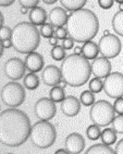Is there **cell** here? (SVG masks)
<instances>
[{
  "instance_id": "17",
  "label": "cell",
  "mask_w": 123,
  "mask_h": 154,
  "mask_svg": "<svg viewBox=\"0 0 123 154\" xmlns=\"http://www.w3.org/2000/svg\"><path fill=\"white\" fill-rule=\"evenodd\" d=\"M48 19H49V22L52 26L61 27L67 24L68 13L64 8L56 7V8H53V9L49 12Z\"/></svg>"
},
{
  "instance_id": "21",
  "label": "cell",
  "mask_w": 123,
  "mask_h": 154,
  "mask_svg": "<svg viewBox=\"0 0 123 154\" xmlns=\"http://www.w3.org/2000/svg\"><path fill=\"white\" fill-rule=\"evenodd\" d=\"M85 154H116V152L111 148H109V145H106L104 143H97L88 148Z\"/></svg>"
},
{
  "instance_id": "8",
  "label": "cell",
  "mask_w": 123,
  "mask_h": 154,
  "mask_svg": "<svg viewBox=\"0 0 123 154\" xmlns=\"http://www.w3.org/2000/svg\"><path fill=\"white\" fill-rule=\"evenodd\" d=\"M104 91L113 100L123 97V74L121 72L108 74L104 80Z\"/></svg>"
},
{
  "instance_id": "7",
  "label": "cell",
  "mask_w": 123,
  "mask_h": 154,
  "mask_svg": "<svg viewBox=\"0 0 123 154\" xmlns=\"http://www.w3.org/2000/svg\"><path fill=\"white\" fill-rule=\"evenodd\" d=\"M1 100L10 108L19 107L25 100V90L15 81L7 83L1 90Z\"/></svg>"
},
{
  "instance_id": "5",
  "label": "cell",
  "mask_w": 123,
  "mask_h": 154,
  "mask_svg": "<svg viewBox=\"0 0 123 154\" xmlns=\"http://www.w3.org/2000/svg\"><path fill=\"white\" fill-rule=\"evenodd\" d=\"M57 138L56 128L46 120L37 122L31 129L29 139L33 145L39 149H48L55 143Z\"/></svg>"
},
{
  "instance_id": "41",
  "label": "cell",
  "mask_w": 123,
  "mask_h": 154,
  "mask_svg": "<svg viewBox=\"0 0 123 154\" xmlns=\"http://www.w3.org/2000/svg\"><path fill=\"white\" fill-rule=\"evenodd\" d=\"M48 43H49V45H51V46H56L57 44H58V38H57L56 36H52V37H50L49 38V42H48Z\"/></svg>"
},
{
  "instance_id": "33",
  "label": "cell",
  "mask_w": 123,
  "mask_h": 154,
  "mask_svg": "<svg viewBox=\"0 0 123 154\" xmlns=\"http://www.w3.org/2000/svg\"><path fill=\"white\" fill-rule=\"evenodd\" d=\"M113 108H114V112L117 114L123 115V97L117 98V100L114 101Z\"/></svg>"
},
{
  "instance_id": "38",
  "label": "cell",
  "mask_w": 123,
  "mask_h": 154,
  "mask_svg": "<svg viewBox=\"0 0 123 154\" xmlns=\"http://www.w3.org/2000/svg\"><path fill=\"white\" fill-rule=\"evenodd\" d=\"M116 154H123V139H121L118 142L117 146H116Z\"/></svg>"
},
{
  "instance_id": "11",
  "label": "cell",
  "mask_w": 123,
  "mask_h": 154,
  "mask_svg": "<svg viewBox=\"0 0 123 154\" xmlns=\"http://www.w3.org/2000/svg\"><path fill=\"white\" fill-rule=\"evenodd\" d=\"M25 63L20 58H10L4 65V73L9 79L18 81L24 77L25 74Z\"/></svg>"
},
{
  "instance_id": "26",
  "label": "cell",
  "mask_w": 123,
  "mask_h": 154,
  "mask_svg": "<svg viewBox=\"0 0 123 154\" xmlns=\"http://www.w3.org/2000/svg\"><path fill=\"white\" fill-rule=\"evenodd\" d=\"M86 134H87L88 139L89 140H95L99 139L100 136H101V130H100V127L99 126H97V125H91V126H88V128L86 129Z\"/></svg>"
},
{
  "instance_id": "3",
  "label": "cell",
  "mask_w": 123,
  "mask_h": 154,
  "mask_svg": "<svg viewBox=\"0 0 123 154\" xmlns=\"http://www.w3.org/2000/svg\"><path fill=\"white\" fill-rule=\"evenodd\" d=\"M60 71L62 80L68 85L79 88L87 83L92 74V67L85 57L73 54L62 60Z\"/></svg>"
},
{
  "instance_id": "46",
  "label": "cell",
  "mask_w": 123,
  "mask_h": 154,
  "mask_svg": "<svg viewBox=\"0 0 123 154\" xmlns=\"http://www.w3.org/2000/svg\"><path fill=\"white\" fill-rule=\"evenodd\" d=\"M67 85H68V84H67V83H65L63 80H62L61 82H60V83L58 84V86H60V88H62V89H64V88H65Z\"/></svg>"
},
{
  "instance_id": "22",
  "label": "cell",
  "mask_w": 123,
  "mask_h": 154,
  "mask_svg": "<svg viewBox=\"0 0 123 154\" xmlns=\"http://www.w3.org/2000/svg\"><path fill=\"white\" fill-rule=\"evenodd\" d=\"M100 139H101L104 144L110 146V145L114 144L117 141V132L112 128H106L105 130L101 131Z\"/></svg>"
},
{
  "instance_id": "36",
  "label": "cell",
  "mask_w": 123,
  "mask_h": 154,
  "mask_svg": "<svg viewBox=\"0 0 123 154\" xmlns=\"http://www.w3.org/2000/svg\"><path fill=\"white\" fill-rule=\"evenodd\" d=\"M113 2H114V0H98L99 7L105 10H108V9H110V8H112Z\"/></svg>"
},
{
  "instance_id": "51",
  "label": "cell",
  "mask_w": 123,
  "mask_h": 154,
  "mask_svg": "<svg viewBox=\"0 0 123 154\" xmlns=\"http://www.w3.org/2000/svg\"><path fill=\"white\" fill-rule=\"evenodd\" d=\"M114 1H117L118 3H123V0H114Z\"/></svg>"
},
{
  "instance_id": "40",
  "label": "cell",
  "mask_w": 123,
  "mask_h": 154,
  "mask_svg": "<svg viewBox=\"0 0 123 154\" xmlns=\"http://www.w3.org/2000/svg\"><path fill=\"white\" fill-rule=\"evenodd\" d=\"M2 45H3V48H10V47H11V46H12L11 38L3 39V41H2Z\"/></svg>"
},
{
  "instance_id": "10",
  "label": "cell",
  "mask_w": 123,
  "mask_h": 154,
  "mask_svg": "<svg viewBox=\"0 0 123 154\" xmlns=\"http://www.w3.org/2000/svg\"><path fill=\"white\" fill-rule=\"evenodd\" d=\"M34 112H35L36 117L39 120L48 122L50 119H52L55 117V115H56V104L50 98L41 97L36 102Z\"/></svg>"
},
{
  "instance_id": "52",
  "label": "cell",
  "mask_w": 123,
  "mask_h": 154,
  "mask_svg": "<svg viewBox=\"0 0 123 154\" xmlns=\"http://www.w3.org/2000/svg\"><path fill=\"white\" fill-rule=\"evenodd\" d=\"M7 154H13V153H7Z\"/></svg>"
},
{
  "instance_id": "4",
  "label": "cell",
  "mask_w": 123,
  "mask_h": 154,
  "mask_svg": "<svg viewBox=\"0 0 123 154\" xmlns=\"http://www.w3.org/2000/svg\"><path fill=\"white\" fill-rule=\"evenodd\" d=\"M12 46L20 54L35 51L40 43V33L31 22H20L12 29Z\"/></svg>"
},
{
  "instance_id": "13",
  "label": "cell",
  "mask_w": 123,
  "mask_h": 154,
  "mask_svg": "<svg viewBox=\"0 0 123 154\" xmlns=\"http://www.w3.org/2000/svg\"><path fill=\"white\" fill-rule=\"evenodd\" d=\"M92 67V73L94 74L95 78H106L108 74L111 73V63L108 60V58L105 57H97L95 58Z\"/></svg>"
},
{
  "instance_id": "45",
  "label": "cell",
  "mask_w": 123,
  "mask_h": 154,
  "mask_svg": "<svg viewBox=\"0 0 123 154\" xmlns=\"http://www.w3.org/2000/svg\"><path fill=\"white\" fill-rule=\"evenodd\" d=\"M3 54V45H2V39L0 38V57L2 56Z\"/></svg>"
},
{
  "instance_id": "23",
  "label": "cell",
  "mask_w": 123,
  "mask_h": 154,
  "mask_svg": "<svg viewBox=\"0 0 123 154\" xmlns=\"http://www.w3.org/2000/svg\"><path fill=\"white\" fill-rule=\"evenodd\" d=\"M112 27L116 34L123 36V11H118L112 18Z\"/></svg>"
},
{
  "instance_id": "37",
  "label": "cell",
  "mask_w": 123,
  "mask_h": 154,
  "mask_svg": "<svg viewBox=\"0 0 123 154\" xmlns=\"http://www.w3.org/2000/svg\"><path fill=\"white\" fill-rule=\"evenodd\" d=\"M73 45H74V41L71 37H67L62 41V47L64 48V49H71V48H73Z\"/></svg>"
},
{
  "instance_id": "27",
  "label": "cell",
  "mask_w": 123,
  "mask_h": 154,
  "mask_svg": "<svg viewBox=\"0 0 123 154\" xmlns=\"http://www.w3.org/2000/svg\"><path fill=\"white\" fill-rule=\"evenodd\" d=\"M80 102L81 104H83L84 106H92L95 103V95L91 91H84L81 94L80 97Z\"/></svg>"
},
{
  "instance_id": "31",
  "label": "cell",
  "mask_w": 123,
  "mask_h": 154,
  "mask_svg": "<svg viewBox=\"0 0 123 154\" xmlns=\"http://www.w3.org/2000/svg\"><path fill=\"white\" fill-rule=\"evenodd\" d=\"M41 36H44L45 38H50L52 37L53 34H55V31H53V26L50 23H45L44 25H41V29L39 31Z\"/></svg>"
},
{
  "instance_id": "47",
  "label": "cell",
  "mask_w": 123,
  "mask_h": 154,
  "mask_svg": "<svg viewBox=\"0 0 123 154\" xmlns=\"http://www.w3.org/2000/svg\"><path fill=\"white\" fill-rule=\"evenodd\" d=\"M2 25H3V14L0 11V29L2 27Z\"/></svg>"
},
{
  "instance_id": "39",
  "label": "cell",
  "mask_w": 123,
  "mask_h": 154,
  "mask_svg": "<svg viewBox=\"0 0 123 154\" xmlns=\"http://www.w3.org/2000/svg\"><path fill=\"white\" fill-rule=\"evenodd\" d=\"M15 0H0V7H9Z\"/></svg>"
},
{
  "instance_id": "43",
  "label": "cell",
  "mask_w": 123,
  "mask_h": 154,
  "mask_svg": "<svg viewBox=\"0 0 123 154\" xmlns=\"http://www.w3.org/2000/svg\"><path fill=\"white\" fill-rule=\"evenodd\" d=\"M74 53H75L76 55H82V47L76 46V47L74 48Z\"/></svg>"
},
{
  "instance_id": "1",
  "label": "cell",
  "mask_w": 123,
  "mask_h": 154,
  "mask_svg": "<svg viewBox=\"0 0 123 154\" xmlns=\"http://www.w3.org/2000/svg\"><path fill=\"white\" fill-rule=\"evenodd\" d=\"M31 122L24 112L8 108L0 113V142L8 146L22 145L29 138Z\"/></svg>"
},
{
  "instance_id": "24",
  "label": "cell",
  "mask_w": 123,
  "mask_h": 154,
  "mask_svg": "<svg viewBox=\"0 0 123 154\" xmlns=\"http://www.w3.org/2000/svg\"><path fill=\"white\" fill-rule=\"evenodd\" d=\"M39 85V78L36 75V73L29 72L24 77V86L27 90H36Z\"/></svg>"
},
{
  "instance_id": "16",
  "label": "cell",
  "mask_w": 123,
  "mask_h": 154,
  "mask_svg": "<svg viewBox=\"0 0 123 154\" xmlns=\"http://www.w3.org/2000/svg\"><path fill=\"white\" fill-rule=\"evenodd\" d=\"M25 67L28 71L36 73V72L40 71L41 69H44V58L40 54L33 51L31 54H27L25 59H24Z\"/></svg>"
},
{
  "instance_id": "18",
  "label": "cell",
  "mask_w": 123,
  "mask_h": 154,
  "mask_svg": "<svg viewBox=\"0 0 123 154\" xmlns=\"http://www.w3.org/2000/svg\"><path fill=\"white\" fill-rule=\"evenodd\" d=\"M48 15L47 12L44 8H40V7H35L33 8L29 12V22L34 25H44L46 23V20H47Z\"/></svg>"
},
{
  "instance_id": "48",
  "label": "cell",
  "mask_w": 123,
  "mask_h": 154,
  "mask_svg": "<svg viewBox=\"0 0 123 154\" xmlns=\"http://www.w3.org/2000/svg\"><path fill=\"white\" fill-rule=\"evenodd\" d=\"M27 11H28V9H27V8H24V7H22V8H21V13H22V14H26Z\"/></svg>"
},
{
  "instance_id": "2",
  "label": "cell",
  "mask_w": 123,
  "mask_h": 154,
  "mask_svg": "<svg viewBox=\"0 0 123 154\" xmlns=\"http://www.w3.org/2000/svg\"><path fill=\"white\" fill-rule=\"evenodd\" d=\"M65 26L69 37L77 43H86L97 35L99 30V21L93 11L80 9L68 14Z\"/></svg>"
},
{
  "instance_id": "25",
  "label": "cell",
  "mask_w": 123,
  "mask_h": 154,
  "mask_svg": "<svg viewBox=\"0 0 123 154\" xmlns=\"http://www.w3.org/2000/svg\"><path fill=\"white\" fill-rule=\"evenodd\" d=\"M49 95H50L49 98L51 100V101L55 102V103H61V102L65 98L64 90L58 85L52 86V89L50 90Z\"/></svg>"
},
{
  "instance_id": "9",
  "label": "cell",
  "mask_w": 123,
  "mask_h": 154,
  "mask_svg": "<svg viewBox=\"0 0 123 154\" xmlns=\"http://www.w3.org/2000/svg\"><path fill=\"white\" fill-rule=\"evenodd\" d=\"M98 47H99V53L103 55V57L110 59L119 56L122 49V45L117 36L113 34H108V35H104L100 38Z\"/></svg>"
},
{
  "instance_id": "28",
  "label": "cell",
  "mask_w": 123,
  "mask_h": 154,
  "mask_svg": "<svg viewBox=\"0 0 123 154\" xmlns=\"http://www.w3.org/2000/svg\"><path fill=\"white\" fill-rule=\"evenodd\" d=\"M51 57L56 61H62L65 58V49L60 45L53 46L51 49Z\"/></svg>"
},
{
  "instance_id": "6",
  "label": "cell",
  "mask_w": 123,
  "mask_h": 154,
  "mask_svg": "<svg viewBox=\"0 0 123 154\" xmlns=\"http://www.w3.org/2000/svg\"><path fill=\"white\" fill-rule=\"evenodd\" d=\"M114 114L116 112L113 105L107 101L100 100L92 105L89 117L94 125H97L99 127H106L113 122Z\"/></svg>"
},
{
  "instance_id": "32",
  "label": "cell",
  "mask_w": 123,
  "mask_h": 154,
  "mask_svg": "<svg viewBox=\"0 0 123 154\" xmlns=\"http://www.w3.org/2000/svg\"><path fill=\"white\" fill-rule=\"evenodd\" d=\"M19 2L22 7L24 8H27V9H33L37 7L39 0H19Z\"/></svg>"
},
{
  "instance_id": "20",
  "label": "cell",
  "mask_w": 123,
  "mask_h": 154,
  "mask_svg": "<svg viewBox=\"0 0 123 154\" xmlns=\"http://www.w3.org/2000/svg\"><path fill=\"white\" fill-rule=\"evenodd\" d=\"M62 7L65 8L68 11L73 12L76 10L83 9V7L85 6L87 0H60Z\"/></svg>"
},
{
  "instance_id": "44",
  "label": "cell",
  "mask_w": 123,
  "mask_h": 154,
  "mask_svg": "<svg viewBox=\"0 0 123 154\" xmlns=\"http://www.w3.org/2000/svg\"><path fill=\"white\" fill-rule=\"evenodd\" d=\"M46 5H53V3H56L58 0H43Z\"/></svg>"
},
{
  "instance_id": "49",
  "label": "cell",
  "mask_w": 123,
  "mask_h": 154,
  "mask_svg": "<svg viewBox=\"0 0 123 154\" xmlns=\"http://www.w3.org/2000/svg\"><path fill=\"white\" fill-rule=\"evenodd\" d=\"M119 9L120 11H123V3H119Z\"/></svg>"
},
{
  "instance_id": "29",
  "label": "cell",
  "mask_w": 123,
  "mask_h": 154,
  "mask_svg": "<svg viewBox=\"0 0 123 154\" xmlns=\"http://www.w3.org/2000/svg\"><path fill=\"white\" fill-rule=\"evenodd\" d=\"M104 90V82L99 78H94L89 81V91L93 93H99Z\"/></svg>"
},
{
  "instance_id": "19",
  "label": "cell",
  "mask_w": 123,
  "mask_h": 154,
  "mask_svg": "<svg viewBox=\"0 0 123 154\" xmlns=\"http://www.w3.org/2000/svg\"><path fill=\"white\" fill-rule=\"evenodd\" d=\"M99 54V47L96 43H93L92 41L84 43L82 47V56L85 57L87 60H92L97 58Z\"/></svg>"
},
{
  "instance_id": "15",
  "label": "cell",
  "mask_w": 123,
  "mask_h": 154,
  "mask_svg": "<svg viewBox=\"0 0 123 154\" xmlns=\"http://www.w3.org/2000/svg\"><path fill=\"white\" fill-rule=\"evenodd\" d=\"M81 110V102L75 96H68L61 102V112L68 117H74Z\"/></svg>"
},
{
  "instance_id": "14",
  "label": "cell",
  "mask_w": 123,
  "mask_h": 154,
  "mask_svg": "<svg viewBox=\"0 0 123 154\" xmlns=\"http://www.w3.org/2000/svg\"><path fill=\"white\" fill-rule=\"evenodd\" d=\"M41 79L46 85L57 86L62 81L61 71L56 66H47L41 72Z\"/></svg>"
},
{
  "instance_id": "35",
  "label": "cell",
  "mask_w": 123,
  "mask_h": 154,
  "mask_svg": "<svg viewBox=\"0 0 123 154\" xmlns=\"http://www.w3.org/2000/svg\"><path fill=\"white\" fill-rule=\"evenodd\" d=\"M55 35H56V37L58 39H61V41H63L64 38H67V36H68L67 29H64L63 26L57 27V30L55 31Z\"/></svg>"
},
{
  "instance_id": "30",
  "label": "cell",
  "mask_w": 123,
  "mask_h": 154,
  "mask_svg": "<svg viewBox=\"0 0 123 154\" xmlns=\"http://www.w3.org/2000/svg\"><path fill=\"white\" fill-rule=\"evenodd\" d=\"M111 125H112V129L117 134H123V115H119L117 117H114Z\"/></svg>"
},
{
  "instance_id": "50",
  "label": "cell",
  "mask_w": 123,
  "mask_h": 154,
  "mask_svg": "<svg viewBox=\"0 0 123 154\" xmlns=\"http://www.w3.org/2000/svg\"><path fill=\"white\" fill-rule=\"evenodd\" d=\"M108 34H110V33H109V31H108V30H106L105 32H104V35H108Z\"/></svg>"
},
{
  "instance_id": "12",
  "label": "cell",
  "mask_w": 123,
  "mask_h": 154,
  "mask_svg": "<svg viewBox=\"0 0 123 154\" xmlns=\"http://www.w3.org/2000/svg\"><path fill=\"white\" fill-rule=\"evenodd\" d=\"M64 146L70 154H79L85 148V140L80 134L73 132L65 138Z\"/></svg>"
},
{
  "instance_id": "42",
  "label": "cell",
  "mask_w": 123,
  "mask_h": 154,
  "mask_svg": "<svg viewBox=\"0 0 123 154\" xmlns=\"http://www.w3.org/2000/svg\"><path fill=\"white\" fill-rule=\"evenodd\" d=\"M55 154H70V153H69L67 150H63V149H59V150H57V151L55 152Z\"/></svg>"
},
{
  "instance_id": "34",
  "label": "cell",
  "mask_w": 123,
  "mask_h": 154,
  "mask_svg": "<svg viewBox=\"0 0 123 154\" xmlns=\"http://www.w3.org/2000/svg\"><path fill=\"white\" fill-rule=\"evenodd\" d=\"M11 34H12V30L8 26H2L0 29V38L2 39H7V38H11Z\"/></svg>"
}]
</instances>
